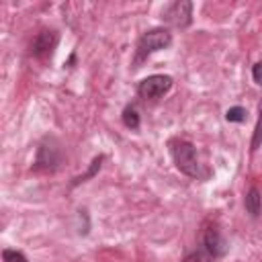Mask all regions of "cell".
<instances>
[{"mask_svg":"<svg viewBox=\"0 0 262 262\" xmlns=\"http://www.w3.org/2000/svg\"><path fill=\"white\" fill-rule=\"evenodd\" d=\"M170 154H172V160H174L176 168L182 174H186L190 178H199L201 166H199V160H196L194 145L190 141H184V139L170 141Z\"/></svg>","mask_w":262,"mask_h":262,"instance_id":"cell-1","label":"cell"},{"mask_svg":"<svg viewBox=\"0 0 262 262\" xmlns=\"http://www.w3.org/2000/svg\"><path fill=\"white\" fill-rule=\"evenodd\" d=\"M170 43H172V33L168 29H151V31L143 33L137 43V61L160 51V49H166Z\"/></svg>","mask_w":262,"mask_h":262,"instance_id":"cell-2","label":"cell"},{"mask_svg":"<svg viewBox=\"0 0 262 262\" xmlns=\"http://www.w3.org/2000/svg\"><path fill=\"white\" fill-rule=\"evenodd\" d=\"M61 147L53 137H45L37 149V160H35V170H55L61 162Z\"/></svg>","mask_w":262,"mask_h":262,"instance_id":"cell-3","label":"cell"},{"mask_svg":"<svg viewBox=\"0 0 262 262\" xmlns=\"http://www.w3.org/2000/svg\"><path fill=\"white\" fill-rule=\"evenodd\" d=\"M170 88H172V78H170V76H164V74H154V76L143 78V80L137 84V94H139L141 98L156 100V98L164 96V94H166Z\"/></svg>","mask_w":262,"mask_h":262,"instance_id":"cell-4","label":"cell"},{"mask_svg":"<svg viewBox=\"0 0 262 262\" xmlns=\"http://www.w3.org/2000/svg\"><path fill=\"white\" fill-rule=\"evenodd\" d=\"M162 18H164L168 25L176 27V29L188 27V25L192 23V2H188V0H178V2L168 4V6L164 8V12H162Z\"/></svg>","mask_w":262,"mask_h":262,"instance_id":"cell-5","label":"cell"},{"mask_svg":"<svg viewBox=\"0 0 262 262\" xmlns=\"http://www.w3.org/2000/svg\"><path fill=\"white\" fill-rule=\"evenodd\" d=\"M57 39L59 37H57L55 31H41V33H37L35 39H33V43H31V53L35 57H47V55H51V51L57 45Z\"/></svg>","mask_w":262,"mask_h":262,"instance_id":"cell-6","label":"cell"},{"mask_svg":"<svg viewBox=\"0 0 262 262\" xmlns=\"http://www.w3.org/2000/svg\"><path fill=\"white\" fill-rule=\"evenodd\" d=\"M203 248L213 256V258H219L227 252V242L223 239V235L219 233L217 227H207L205 233H203Z\"/></svg>","mask_w":262,"mask_h":262,"instance_id":"cell-7","label":"cell"},{"mask_svg":"<svg viewBox=\"0 0 262 262\" xmlns=\"http://www.w3.org/2000/svg\"><path fill=\"white\" fill-rule=\"evenodd\" d=\"M244 207H246V211H248L252 217H258V215H260V211H262V194H260L258 188L252 186V188L246 192Z\"/></svg>","mask_w":262,"mask_h":262,"instance_id":"cell-8","label":"cell"},{"mask_svg":"<svg viewBox=\"0 0 262 262\" xmlns=\"http://www.w3.org/2000/svg\"><path fill=\"white\" fill-rule=\"evenodd\" d=\"M123 125L125 127H129V129H137L139 127V113H137V108L135 106H125V111H123Z\"/></svg>","mask_w":262,"mask_h":262,"instance_id":"cell-9","label":"cell"},{"mask_svg":"<svg viewBox=\"0 0 262 262\" xmlns=\"http://www.w3.org/2000/svg\"><path fill=\"white\" fill-rule=\"evenodd\" d=\"M182 262H213V256L205 250V248H201V250H194V252H190Z\"/></svg>","mask_w":262,"mask_h":262,"instance_id":"cell-10","label":"cell"},{"mask_svg":"<svg viewBox=\"0 0 262 262\" xmlns=\"http://www.w3.org/2000/svg\"><path fill=\"white\" fill-rule=\"evenodd\" d=\"M246 108H242V106H231V108H227V113H225V119L229 121V123H242V121H246Z\"/></svg>","mask_w":262,"mask_h":262,"instance_id":"cell-11","label":"cell"},{"mask_svg":"<svg viewBox=\"0 0 262 262\" xmlns=\"http://www.w3.org/2000/svg\"><path fill=\"white\" fill-rule=\"evenodd\" d=\"M2 260H4V262H29L27 256H25L23 252H18V250H10V248H6V250L2 252Z\"/></svg>","mask_w":262,"mask_h":262,"instance_id":"cell-12","label":"cell"},{"mask_svg":"<svg viewBox=\"0 0 262 262\" xmlns=\"http://www.w3.org/2000/svg\"><path fill=\"white\" fill-rule=\"evenodd\" d=\"M262 143V106H260V117H258V123H256V129H254V137H252V149H258Z\"/></svg>","mask_w":262,"mask_h":262,"instance_id":"cell-13","label":"cell"},{"mask_svg":"<svg viewBox=\"0 0 262 262\" xmlns=\"http://www.w3.org/2000/svg\"><path fill=\"white\" fill-rule=\"evenodd\" d=\"M100 162H102V156H98V158H94V162H92V166H90V170L84 174V176H80V178H76L74 180V184H78V182H84L86 178H90V176H94V172L100 168Z\"/></svg>","mask_w":262,"mask_h":262,"instance_id":"cell-14","label":"cell"},{"mask_svg":"<svg viewBox=\"0 0 262 262\" xmlns=\"http://www.w3.org/2000/svg\"><path fill=\"white\" fill-rule=\"evenodd\" d=\"M252 78L258 86H262V61H258L254 68H252Z\"/></svg>","mask_w":262,"mask_h":262,"instance_id":"cell-15","label":"cell"}]
</instances>
